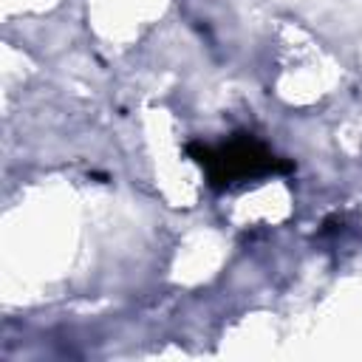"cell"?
Returning a JSON list of instances; mask_svg holds the SVG:
<instances>
[{
    "label": "cell",
    "instance_id": "cell-1",
    "mask_svg": "<svg viewBox=\"0 0 362 362\" xmlns=\"http://www.w3.org/2000/svg\"><path fill=\"white\" fill-rule=\"evenodd\" d=\"M189 153L195 156V161L206 170V178L212 187H229L235 181L243 178H255L263 173H274V170H288V161H277V156L260 144L257 139H252L249 133H238L235 139H229L226 144H189Z\"/></svg>",
    "mask_w": 362,
    "mask_h": 362
}]
</instances>
